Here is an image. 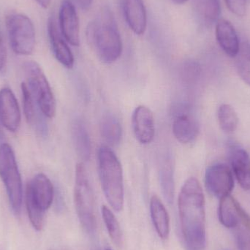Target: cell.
Instances as JSON below:
<instances>
[{"label": "cell", "mask_w": 250, "mask_h": 250, "mask_svg": "<svg viewBox=\"0 0 250 250\" xmlns=\"http://www.w3.org/2000/svg\"><path fill=\"white\" fill-rule=\"evenodd\" d=\"M173 2L176 3L177 4H185V2L188 1V0H173Z\"/></svg>", "instance_id": "obj_34"}, {"label": "cell", "mask_w": 250, "mask_h": 250, "mask_svg": "<svg viewBox=\"0 0 250 250\" xmlns=\"http://www.w3.org/2000/svg\"><path fill=\"white\" fill-rule=\"evenodd\" d=\"M173 133L175 138L184 144L194 142L199 135V124L196 119L188 113H182L173 120Z\"/></svg>", "instance_id": "obj_17"}, {"label": "cell", "mask_w": 250, "mask_h": 250, "mask_svg": "<svg viewBox=\"0 0 250 250\" xmlns=\"http://www.w3.org/2000/svg\"><path fill=\"white\" fill-rule=\"evenodd\" d=\"M245 210L231 195L220 199L218 216L220 223L227 229H234L242 222Z\"/></svg>", "instance_id": "obj_18"}, {"label": "cell", "mask_w": 250, "mask_h": 250, "mask_svg": "<svg viewBox=\"0 0 250 250\" xmlns=\"http://www.w3.org/2000/svg\"><path fill=\"white\" fill-rule=\"evenodd\" d=\"M100 130L101 136L109 145L120 144L123 136V128L117 117L112 115L104 117L101 120Z\"/></svg>", "instance_id": "obj_21"}, {"label": "cell", "mask_w": 250, "mask_h": 250, "mask_svg": "<svg viewBox=\"0 0 250 250\" xmlns=\"http://www.w3.org/2000/svg\"><path fill=\"white\" fill-rule=\"evenodd\" d=\"M132 127L135 138L141 144H148L154 140V116L148 107L139 105L135 108L132 116Z\"/></svg>", "instance_id": "obj_12"}, {"label": "cell", "mask_w": 250, "mask_h": 250, "mask_svg": "<svg viewBox=\"0 0 250 250\" xmlns=\"http://www.w3.org/2000/svg\"><path fill=\"white\" fill-rule=\"evenodd\" d=\"M7 50L4 35L0 32V73H4L7 67Z\"/></svg>", "instance_id": "obj_30"}, {"label": "cell", "mask_w": 250, "mask_h": 250, "mask_svg": "<svg viewBox=\"0 0 250 250\" xmlns=\"http://www.w3.org/2000/svg\"><path fill=\"white\" fill-rule=\"evenodd\" d=\"M218 120L220 127L226 133H232L237 129L239 117L231 105L223 104L219 108Z\"/></svg>", "instance_id": "obj_25"}, {"label": "cell", "mask_w": 250, "mask_h": 250, "mask_svg": "<svg viewBox=\"0 0 250 250\" xmlns=\"http://www.w3.org/2000/svg\"><path fill=\"white\" fill-rule=\"evenodd\" d=\"M75 1L81 8L88 10L92 6L93 0H75Z\"/></svg>", "instance_id": "obj_32"}, {"label": "cell", "mask_w": 250, "mask_h": 250, "mask_svg": "<svg viewBox=\"0 0 250 250\" xmlns=\"http://www.w3.org/2000/svg\"><path fill=\"white\" fill-rule=\"evenodd\" d=\"M98 170L104 195L111 208L121 211L124 207V180L121 163L106 146L98 150Z\"/></svg>", "instance_id": "obj_3"}, {"label": "cell", "mask_w": 250, "mask_h": 250, "mask_svg": "<svg viewBox=\"0 0 250 250\" xmlns=\"http://www.w3.org/2000/svg\"><path fill=\"white\" fill-rule=\"evenodd\" d=\"M216 38L223 51L230 57H236L240 42L234 26L229 21L220 19L216 25Z\"/></svg>", "instance_id": "obj_16"}, {"label": "cell", "mask_w": 250, "mask_h": 250, "mask_svg": "<svg viewBox=\"0 0 250 250\" xmlns=\"http://www.w3.org/2000/svg\"><path fill=\"white\" fill-rule=\"evenodd\" d=\"M236 242L239 250H250V236L243 232L236 235Z\"/></svg>", "instance_id": "obj_31"}, {"label": "cell", "mask_w": 250, "mask_h": 250, "mask_svg": "<svg viewBox=\"0 0 250 250\" xmlns=\"http://www.w3.org/2000/svg\"><path fill=\"white\" fill-rule=\"evenodd\" d=\"M0 178L4 184L13 213H21L23 185L13 148L7 143L0 145Z\"/></svg>", "instance_id": "obj_5"}, {"label": "cell", "mask_w": 250, "mask_h": 250, "mask_svg": "<svg viewBox=\"0 0 250 250\" xmlns=\"http://www.w3.org/2000/svg\"><path fill=\"white\" fill-rule=\"evenodd\" d=\"M21 89L22 101H23V114L27 123H31L34 121L35 115V104H34L35 99L26 82H22L21 84Z\"/></svg>", "instance_id": "obj_28"}, {"label": "cell", "mask_w": 250, "mask_h": 250, "mask_svg": "<svg viewBox=\"0 0 250 250\" xmlns=\"http://www.w3.org/2000/svg\"><path fill=\"white\" fill-rule=\"evenodd\" d=\"M23 69L26 76V83L41 112L47 118H54L57 112V104L43 70L35 61L26 62L23 64Z\"/></svg>", "instance_id": "obj_6"}, {"label": "cell", "mask_w": 250, "mask_h": 250, "mask_svg": "<svg viewBox=\"0 0 250 250\" xmlns=\"http://www.w3.org/2000/svg\"><path fill=\"white\" fill-rule=\"evenodd\" d=\"M125 21L131 30L137 35L145 33L147 28V13L144 0H121Z\"/></svg>", "instance_id": "obj_14"}, {"label": "cell", "mask_w": 250, "mask_h": 250, "mask_svg": "<svg viewBox=\"0 0 250 250\" xmlns=\"http://www.w3.org/2000/svg\"><path fill=\"white\" fill-rule=\"evenodd\" d=\"M205 185L214 197L222 199L230 195L234 188V179L230 167L224 163H214L206 170Z\"/></svg>", "instance_id": "obj_8"}, {"label": "cell", "mask_w": 250, "mask_h": 250, "mask_svg": "<svg viewBox=\"0 0 250 250\" xmlns=\"http://www.w3.org/2000/svg\"><path fill=\"white\" fill-rule=\"evenodd\" d=\"M229 10L239 17H243L246 14L247 0H226Z\"/></svg>", "instance_id": "obj_29"}, {"label": "cell", "mask_w": 250, "mask_h": 250, "mask_svg": "<svg viewBox=\"0 0 250 250\" xmlns=\"http://www.w3.org/2000/svg\"><path fill=\"white\" fill-rule=\"evenodd\" d=\"M48 35L51 49L57 61L66 68H72L74 65V56L53 18L48 20Z\"/></svg>", "instance_id": "obj_13"}, {"label": "cell", "mask_w": 250, "mask_h": 250, "mask_svg": "<svg viewBox=\"0 0 250 250\" xmlns=\"http://www.w3.org/2000/svg\"><path fill=\"white\" fill-rule=\"evenodd\" d=\"M150 214L157 235L166 240L170 234V217L164 204L157 195H152L150 199Z\"/></svg>", "instance_id": "obj_19"}, {"label": "cell", "mask_w": 250, "mask_h": 250, "mask_svg": "<svg viewBox=\"0 0 250 250\" xmlns=\"http://www.w3.org/2000/svg\"><path fill=\"white\" fill-rule=\"evenodd\" d=\"M5 26L13 52L20 56L31 55L36 45V32L30 18L23 13H11L6 16Z\"/></svg>", "instance_id": "obj_7"}, {"label": "cell", "mask_w": 250, "mask_h": 250, "mask_svg": "<svg viewBox=\"0 0 250 250\" xmlns=\"http://www.w3.org/2000/svg\"></svg>", "instance_id": "obj_36"}, {"label": "cell", "mask_w": 250, "mask_h": 250, "mask_svg": "<svg viewBox=\"0 0 250 250\" xmlns=\"http://www.w3.org/2000/svg\"><path fill=\"white\" fill-rule=\"evenodd\" d=\"M26 191L42 211H47L51 207L54 201V189L46 175L42 173L35 175L26 185Z\"/></svg>", "instance_id": "obj_11"}, {"label": "cell", "mask_w": 250, "mask_h": 250, "mask_svg": "<svg viewBox=\"0 0 250 250\" xmlns=\"http://www.w3.org/2000/svg\"><path fill=\"white\" fill-rule=\"evenodd\" d=\"M112 250L110 249V248H107V249H106V250Z\"/></svg>", "instance_id": "obj_35"}, {"label": "cell", "mask_w": 250, "mask_h": 250, "mask_svg": "<svg viewBox=\"0 0 250 250\" xmlns=\"http://www.w3.org/2000/svg\"><path fill=\"white\" fill-rule=\"evenodd\" d=\"M60 32L70 45L80 44V26L76 7L70 0H63L59 13Z\"/></svg>", "instance_id": "obj_10"}, {"label": "cell", "mask_w": 250, "mask_h": 250, "mask_svg": "<svg viewBox=\"0 0 250 250\" xmlns=\"http://www.w3.org/2000/svg\"><path fill=\"white\" fill-rule=\"evenodd\" d=\"M74 202L82 228L86 233L93 234L97 229L95 195L83 163L76 165Z\"/></svg>", "instance_id": "obj_4"}, {"label": "cell", "mask_w": 250, "mask_h": 250, "mask_svg": "<svg viewBox=\"0 0 250 250\" xmlns=\"http://www.w3.org/2000/svg\"><path fill=\"white\" fill-rule=\"evenodd\" d=\"M178 208L186 250H205V197L202 187L196 178H189L182 185L178 198Z\"/></svg>", "instance_id": "obj_1"}, {"label": "cell", "mask_w": 250, "mask_h": 250, "mask_svg": "<svg viewBox=\"0 0 250 250\" xmlns=\"http://www.w3.org/2000/svg\"><path fill=\"white\" fill-rule=\"evenodd\" d=\"M102 215L111 240L117 246H121L123 242V232L117 217L106 206L102 207Z\"/></svg>", "instance_id": "obj_24"}, {"label": "cell", "mask_w": 250, "mask_h": 250, "mask_svg": "<svg viewBox=\"0 0 250 250\" xmlns=\"http://www.w3.org/2000/svg\"><path fill=\"white\" fill-rule=\"evenodd\" d=\"M86 37L103 62L111 64L121 57L123 40L114 14L108 7H104L98 17L89 23Z\"/></svg>", "instance_id": "obj_2"}, {"label": "cell", "mask_w": 250, "mask_h": 250, "mask_svg": "<svg viewBox=\"0 0 250 250\" xmlns=\"http://www.w3.org/2000/svg\"><path fill=\"white\" fill-rule=\"evenodd\" d=\"M236 65L242 80L250 86V43L240 44L239 52L236 56Z\"/></svg>", "instance_id": "obj_26"}, {"label": "cell", "mask_w": 250, "mask_h": 250, "mask_svg": "<svg viewBox=\"0 0 250 250\" xmlns=\"http://www.w3.org/2000/svg\"><path fill=\"white\" fill-rule=\"evenodd\" d=\"M171 163L167 161L164 163L160 171V185L163 195L168 204H172L174 198V179Z\"/></svg>", "instance_id": "obj_23"}, {"label": "cell", "mask_w": 250, "mask_h": 250, "mask_svg": "<svg viewBox=\"0 0 250 250\" xmlns=\"http://www.w3.org/2000/svg\"><path fill=\"white\" fill-rule=\"evenodd\" d=\"M25 201H26V210H27L28 216L32 227L36 230H42L43 229L44 223H45V211H42L36 203L32 199L29 192L25 193Z\"/></svg>", "instance_id": "obj_27"}, {"label": "cell", "mask_w": 250, "mask_h": 250, "mask_svg": "<svg viewBox=\"0 0 250 250\" xmlns=\"http://www.w3.org/2000/svg\"><path fill=\"white\" fill-rule=\"evenodd\" d=\"M73 141L76 151L83 160H89L91 155V141L85 126L80 122L73 125Z\"/></svg>", "instance_id": "obj_22"}, {"label": "cell", "mask_w": 250, "mask_h": 250, "mask_svg": "<svg viewBox=\"0 0 250 250\" xmlns=\"http://www.w3.org/2000/svg\"><path fill=\"white\" fill-rule=\"evenodd\" d=\"M42 8L48 9L51 5V0H35Z\"/></svg>", "instance_id": "obj_33"}, {"label": "cell", "mask_w": 250, "mask_h": 250, "mask_svg": "<svg viewBox=\"0 0 250 250\" xmlns=\"http://www.w3.org/2000/svg\"><path fill=\"white\" fill-rule=\"evenodd\" d=\"M21 123V112L17 98L8 87L0 89V123L10 132H17Z\"/></svg>", "instance_id": "obj_9"}, {"label": "cell", "mask_w": 250, "mask_h": 250, "mask_svg": "<svg viewBox=\"0 0 250 250\" xmlns=\"http://www.w3.org/2000/svg\"><path fill=\"white\" fill-rule=\"evenodd\" d=\"M195 8L198 17L206 26H212L220 20L221 14L220 0H196Z\"/></svg>", "instance_id": "obj_20"}, {"label": "cell", "mask_w": 250, "mask_h": 250, "mask_svg": "<svg viewBox=\"0 0 250 250\" xmlns=\"http://www.w3.org/2000/svg\"><path fill=\"white\" fill-rule=\"evenodd\" d=\"M229 160L235 176L244 190H250V157L244 148L232 146Z\"/></svg>", "instance_id": "obj_15"}]
</instances>
